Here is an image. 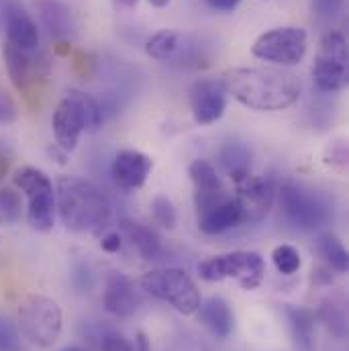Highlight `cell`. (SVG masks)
<instances>
[{"mask_svg":"<svg viewBox=\"0 0 349 351\" xmlns=\"http://www.w3.org/2000/svg\"><path fill=\"white\" fill-rule=\"evenodd\" d=\"M221 84L239 104L256 112H276L292 106L300 96V80L276 68H233Z\"/></svg>","mask_w":349,"mask_h":351,"instance_id":"cell-1","label":"cell"},{"mask_svg":"<svg viewBox=\"0 0 349 351\" xmlns=\"http://www.w3.org/2000/svg\"><path fill=\"white\" fill-rule=\"evenodd\" d=\"M56 206L72 233H100L110 221V202L90 180L64 176L58 180Z\"/></svg>","mask_w":349,"mask_h":351,"instance_id":"cell-2","label":"cell"},{"mask_svg":"<svg viewBox=\"0 0 349 351\" xmlns=\"http://www.w3.org/2000/svg\"><path fill=\"white\" fill-rule=\"evenodd\" d=\"M102 121L104 112L96 98L82 90H70L58 104L51 119L58 147H62L66 154L74 152L82 131H98Z\"/></svg>","mask_w":349,"mask_h":351,"instance_id":"cell-3","label":"cell"},{"mask_svg":"<svg viewBox=\"0 0 349 351\" xmlns=\"http://www.w3.org/2000/svg\"><path fill=\"white\" fill-rule=\"evenodd\" d=\"M19 329L21 335L37 348H51L64 327V315L53 298L41 294H29L19 302Z\"/></svg>","mask_w":349,"mask_h":351,"instance_id":"cell-4","label":"cell"},{"mask_svg":"<svg viewBox=\"0 0 349 351\" xmlns=\"http://www.w3.org/2000/svg\"><path fill=\"white\" fill-rule=\"evenodd\" d=\"M278 200L286 219L302 231L321 229L333 217L329 198L304 184L284 182L278 190Z\"/></svg>","mask_w":349,"mask_h":351,"instance_id":"cell-5","label":"cell"},{"mask_svg":"<svg viewBox=\"0 0 349 351\" xmlns=\"http://www.w3.org/2000/svg\"><path fill=\"white\" fill-rule=\"evenodd\" d=\"M141 288L152 296L168 302L182 315H194L200 308V290L194 280L180 267H156L143 274Z\"/></svg>","mask_w":349,"mask_h":351,"instance_id":"cell-6","label":"cell"},{"mask_svg":"<svg viewBox=\"0 0 349 351\" xmlns=\"http://www.w3.org/2000/svg\"><path fill=\"white\" fill-rule=\"evenodd\" d=\"M198 274L206 282L235 280L243 290H256L263 282L265 263L258 252H231L204 260Z\"/></svg>","mask_w":349,"mask_h":351,"instance_id":"cell-7","label":"cell"},{"mask_svg":"<svg viewBox=\"0 0 349 351\" xmlns=\"http://www.w3.org/2000/svg\"><path fill=\"white\" fill-rule=\"evenodd\" d=\"M14 186L29 198L27 219L29 225L39 233H49L56 225V190L45 172L25 166L14 174Z\"/></svg>","mask_w":349,"mask_h":351,"instance_id":"cell-8","label":"cell"},{"mask_svg":"<svg viewBox=\"0 0 349 351\" xmlns=\"http://www.w3.org/2000/svg\"><path fill=\"white\" fill-rule=\"evenodd\" d=\"M313 80L315 86L327 94H335L348 86V41L344 33L331 31L321 39Z\"/></svg>","mask_w":349,"mask_h":351,"instance_id":"cell-9","label":"cell"},{"mask_svg":"<svg viewBox=\"0 0 349 351\" xmlns=\"http://www.w3.org/2000/svg\"><path fill=\"white\" fill-rule=\"evenodd\" d=\"M309 45V35L300 27H278L260 35L252 45V53L278 66H296Z\"/></svg>","mask_w":349,"mask_h":351,"instance_id":"cell-10","label":"cell"},{"mask_svg":"<svg viewBox=\"0 0 349 351\" xmlns=\"http://www.w3.org/2000/svg\"><path fill=\"white\" fill-rule=\"evenodd\" d=\"M231 180L235 182V190H237L235 198L239 200V204L243 208L245 223H254V221H260L262 217H265L276 198V188H274L272 180L262 178V176H254L250 170L243 174L233 176Z\"/></svg>","mask_w":349,"mask_h":351,"instance_id":"cell-11","label":"cell"},{"mask_svg":"<svg viewBox=\"0 0 349 351\" xmlns=\"http://www.w3.org/2000/svg\"><path fill=\"white\" fill-rule=\"evenodd\" d=\"M0 25L6 31V41L33 51L39 45V29L31 14L16 0H0Z\"/></svg>","mask_w":349,"mask_h":351,"instance_id":"cell-12","label":"cell"},{"mask_svg":"<svg viewBox=\"0 0 349 351\" xmlns=\"http://www.w3.org/2000/svg\"><path fill=\"white\" fill-rule=\"evenodd\" d=\"M190 108L198 125L217 123L227 108V92L221 80H198L190 88Z\"/></svg>","mask_w":349,"mask_h":351,"instance_id":"cell-13","label":"cell"},{"mask_svg":"<svg viewBox=\"0 0 349 351\" xmlns=\"http://www.w3.org/2000/svg\"><path fill=\"white\" fill-rule=\"evenodd\" d=\"M154 168V160L137 149H121L110 166L115 184L123 190H137L145 184Z\"/></svg>","mask_w":349,"mask_h":351,"instance_id":"cell-14","label":"cell"},{"mask_svg":"<svg viewBox=\"0 0 349 351\" xmlns=\"http://www.w3.org/2000/svg\"><path fill=\"white\" fill-rule=\"evenodd\" d=\"M188 176L194 184V204L196 213L213 206L215 202L227 198V190L221 182L217 168L208 160H194L188 166Z\"/></svg>","mask_w":349,"mask_h":351,"instance_id":"cell-15","label":"cell"},{"mask_svg":"<svg viewBox=\"0 0 349 351\" xmlns=\"http://www.w3.org/2000/svg\"><path fill=\"white\" fill-rule=\"evenodd\" d=\"M196 221H198V229L204 235H221V233H227V231L239 227L241 223H245V217H243V208H241L239 200L227 196V198L215 202L213 206L198 210Z\"/></svg>","mask_w":349,"mask_h":351,"instance_id":"cell-16","label":"cell"},{"mask_svg":"<svg viewBox=\"0 0 349 351\" xmlns=\"http://www.w3.org/2000/svg\"><path fill=\"white\" fill-rule=\"evenodd\" d=\"M2 58H4L10 82L19 90H27L29 84L35 80V76L47 72L45 60L35 62L31 58V51H25V49H21V47H16V45H12L8 41L2 47Z\"/></svg>","mask_w":349,"mask_h":351,"instance_id":"cell-17","label":"cell"},{"mask_svg":"<svg viewBox=\"0 0 349 351\" xmlns=\"http://www.w3.org/2000/svg\"><path fill=\"white\" fill-rule=\"evenodd\" d=\"M104 308L115 317H131L139 308V294L135 292V284L125 274H112L106 282L104 290Z\"/></svg>","mask_w":349,"mask_h":351,"instance_id":"cell-18","label":"cell"},{"mask_svg":"<svg viewBox=\"0 0 349 351\" xmlns=\"http://www.w3.org/2000/svg\"><path fill=\"white\" fill-rule=\"evenodd\" d=\"M204 327L217 337V339H227L233 333L235 327V317L227 300L221 296H213L206 302H200V308L196 311Z\"/></svg>","mask_w":349,"mask_h":351,"instance_id":"cell-19","label":"cell"},{"mask_svg":"<svg viewBox=\"0 0 349 351\" xmlns=\"http://www.w3.org/2000/svg\"><path fill=\"white\" fill-rule=\"evenodd\" d=\"M284 313L296 351H315V313L311 308L292 304H286Z\"/></svg>","mask_w":349,"mask_h":351,"instance_id":"cell-20","label":"cell"},{"mask_svg":"<svg viewBox=\"0 0 349 351\" xmlns=\"http://www.w3.org/2000/svg\"><path fill=\"white\" fill-rule=\"evenodd\" d=\"M121 231L123 235L133 243V247H137V252L145 258V260H160L164 254L162 241L158 237V233L141 223L135 221H121Z\"/></svg>","mask_w":349,"mask_h":351,"instance_id":"cell-21","label":"cell"},{"mask_svg":"<svg viewBox=\"0 0 349 351\" xmlns=\"http://www.w3.org/2000/svg\"><path fill=\"white\" fill-rule=\"evenodd\" d=\"M41 23L47 27L53 39H64L72 31V14L68 6L60 0H35Z\"/></svg>","mask_w":349,"mask_h":351,"instance_id":"cell-22","label":"cell"},{"mask_svg":"<svg viewBox=\"0 0 349 351\" xmlns=\"http://www.w3.org/2000/svg\"><path fill=\"white\" fill-rule=\"evenodd\" d=\"M317 252L325 260L327 267H331L337 274H346L349 267V258L341 239L333 233H323L317 239Z\"/></svg>","mask_w":349,"mask_h":351,"instance_id":"cell-23","label":"cell"},{"mask_svg":"<svg viewBox=\"0 0 349 351\" xmlns=\"http://www.w3.org/2000/svg\"><path fill=\"white\" fill-rule=\"evenodd\" d=\"M178 49H180V33H176L172 29H162L154 33L145 43L147 56L158 62H168Z\"/></svg>","mask_w":349,"mask_h":351,"instance_id":"cell-24","label":"cell"},{"mask_svg":"<svg viewBox=\"0 0 349 351\" xmlns=\"http://www.w3.org/2000/svg\"><path fill=\"white\" fill-rule=\"evenodd\" d=\"M219 164L229 172V176L243 174L250 170L252 164V152L243 143H229L219 152Z\"/></svg>","mask_w":349,"mask_h":351,"instance_id":"cell-25","label":"cell"},{"mask_svg":"<svg viewBox=\"0 0 349 351\" xmlns=\"http://www.w3.org/2000/svg\"><path fill=\"white\" fill-rule=\"evenodd\" d=\"M319 315L323 319V323L329 327V331L337 337H344L348 331V323H346V304L344 300L337 298H327L321 302Z\"/></svg>","mask_w":349,"mask_h":351,"instance_id":"cell-26","label":"cell"},{"mask_svg":"<svg viewBox=\"0 0 349 351\" xmlns=\"http://www.w3.org/2000/svg\"><path fill=\"white\" fill-rule=\"evenodd\" d=\"M23 217V198L14 188H0V227H12Z\"/></svg>","mask_w":349,"mask_h":351,"instance_id":"cell-27","label":"cell"},{"mask_svg":"<svg viewBox=\"0 0 349 351\" xmlns=\"http://www.w3.org/2000/svg\"><path fill=\"white\" fill-rule=\"evenodd\" d=\"M272 262L276 265V269L284 276H292L300 269V254L296 252V247L282 243L278 247H274L272 252Z\"/></svg>","mask_w":349,"mask_h":351,"instance_id":"cell-28","label":"cell"},{"mask_svg":"<svg viewBox=\"0 0 349 351\" xmlns=\"http://www.w3.org/2000/svg\"><path fill=\"white\" fill-rule=\"evenodd\" d=\"M152 215H154L156 223L162 225V227H166V229H174L176 223H178V215H176L174 204L164 194H158L152 200Z\"/></svg>","mask_w":349,"mask_h":351,"instance_id":"cell-29","label":"cell"},{"mask_svg":"<svg viewBox=\"0 0 349 351\" xmlns=\"http://www.w3.org/2000/svg\"><path fill=\"white\" fill-rule=\"evenodd\" d=\"M100 351H135V348L123 333L106 331L100 339Z\"/></svg>","mask_w":349,"mask_h":351,"instance_id":"cell-30","label":"cell"},{"mask_svg":"<svg viewBox=\"0 0 349 351\" xmlns=\"http://www.w3.org/2000/svg\"><path fill=\"white\" fill-rule=\"evenodd\" d=\"M16 119V104L8 92L0 86V125H8Z\"/></svg>","mask_w":349,"mask_h":351,"instance_id":"cell-31","label":"cell"},{"mask_svg":"<svg viewBox=\"0 0 349 351\" xmlns=\"http://www.w3.org/2000/svg\"><path fill=\"white\" fill-rule=\"evenodd\" d=\"M344 0H313V10L319 16H331L341 8Z\"/></svg>","mask_w":349,"mask_h":351,"instance_id":"cell-32","label":"cell"},{"mask_svg":"<svg viewBox=\"0 0 349 351\" xmlns=\"http://www.w3.org/2000/svg\"><path fill=\"white\" fill-rule=\"evenodd\" d=\"M329 154L331 156H327V164H333V166H337V168L344 170L346 164H348V149H346V145L339 141L333 147H329Z\"/></svg>","mask_w":349,"mask_h":351,"instance_id":"cell-33","label":"cell"},{"mask_svg":"<svg viewBox=\"0 0 349 351\" xmlns=\"http://www.w3.org/2000/svg\"><path fill=\"white\" fill-rule=\"evenodd\" d=\"M121 245H123L121 233H106V235L102 237V241H100V247H102L104 252H108V254H117V252L121 250Z\"/></svg>","mask_w":349,"mask_h":351,"instance_id":"cell-34","label":"cell"},{"mask_svg":"<svg viewBox=\"0 0 349 351\" xmlns=\"http://www.w3.org/2000/svg\"><path fill=\"white\" fill-rule=\"evenodd\" d=\"M0 348L2 350H14L16 348V335L10 329V325L0 323Z\"/></svg>","mask_w":349,"mask_h":351,"instance_id":"cell-35","label":"cell"},{"mask_svg":"<svg viewBox=\"0 0 349 351\" xmlns=\"http://www.w3.org/2000/svg\"><path fill=\"white\" fill-rule=\"evenodd\" d=\"M210 8L219 10V12H233L241 0H206Z\"/></svg>","mask_w":349,"mask_h":351,"instance_id":"cell-36","label":"cell"},{"mask_svg":"<svg viewBox=\"0 0 349 351\" xmlns=\"http://www.w3.org/2000/svg\"><path fill=\"white\" fill-rule=\"evenodd\" d=\"M313 282L315 284H331L333 282L331 267H317V269H313Z\"/></svg>","mask_w":349,"mask_h":351,"instance_id":"cell-37","label":"cell"},{"mask_svg":"<svg viewBox=\"0 0 349 351\" xmlns=\"http://www.w3.org/2000/svg\"><path fill=\"white\" fill-rule=\"evenodd\" d=\"M8 168H10V154L6 152V147L0 145V178H4Z\"/></svg>","mask_w":349,"mask_h":351,"instance_id":"cell-38","label":"cell"},{"mask_svg":"<svg viewBox=\"0 0 349 351\" xmlns=\"http://www.w3.org/2000/svg\"><path fill=\"white\" fill-rule=\"evenodd\" d=\"M135 351H152L149 348V341H147V335L143 333V331H139L137 335H135Z\"/></svg>","mask_w":349,"mask_h":351,"instance_id":"cell-39","label":"cell"},{"mask_svg":"<svg viewBox=\"0 0 349 351\" xmlns=\"http://www.w3.org/2000/svg\"><path fill=\"white\" fill-rule=\"evenodd\" d=\"M149 2H152L154 6H158V8H164V6H168L172 0H149Z\"/></svg>","mask_w":349,"mask_h":351,"instance_id":"cell-40","label":"cell"},{"mask_svg":"<svg viewBox=\"0 0 349 351\" xmlns=\"http://www.w3.org/2000/svg\"><path fill=\"white\" fill-rule=\"evenodd\" d=\"M119 2H121V4H125V6H129V8H133L139 0H119Z\"/></svg>","mask_w":349,"mask_h":351,"instance_id":"cell-41","label":"cell"},{"mask_svg":"<svg viewBox=\"0 0 349 351\" xmlns=\"http://www.w3.org/2000/svg\"><path fill=\"white\" fill-rule=\"evenodd\" d=\"M62 351H84V350H80V348H66V350H62Z\"/></svg>","mask_w":349,"mask_h":351,"instance_id":"cell-42","label":"cell"}]
</instances>
